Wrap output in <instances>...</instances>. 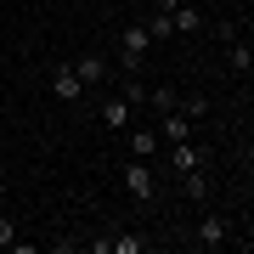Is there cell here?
I'll return each instance as SVG.
<instances>
[{
	"instance_id": "obj_1",
	"label": "cell",
	"mask_w": 254,
	"mask_h": 254,
	"mask_svg": "<svg viewBox=\"0 0 254 254\" xmlns=\"http://www.w3.org/2000/svg\"><path fill=\"white\" fill-rule=\"evenodd\" d=\"M147 57H153V40H147V23H125L119 28V63H125V73H136Z\"/></svg>"
},
{
	"instance_id": "obj_12",
	"label": "cell",
	"mask_w": 254,
	"mask_h": 254,
	"mask_svg": "<svg viewBox=\"0 0 254 254\" xmlns=\"http://www.w3.org/2000/svg\"><path fill=\"white\" fill-rule=\"evenodd\" d=\"M226 63H232V73H243V79H249V68H254V51H249V40H237V46L226 51Z\"/></svg>"
},
{
	"instance_id": "obj_2",
	"label": "cell",
	"mask_w": 254,
	"mask_h": 254,
	"mask_svg": "<svg viewBox=\"0 0 254 254\" xmlns=\"http://www.w3.org/2000/svg\"><path fill=\"white\" fill-rule=\"evenodd\" d=\"M125 192H130V198H141V203H153V198H158L153 158H130V164H125Z\"/></svg>"
},
{
	"instance_id": "obj_3",
	"label": "cell",
	"mask_w": 254,
	"mask_h": 254,
	"mask_svg": "<svg viewBox=\"0 0 254 254\" xmlns=\"http://www.w3.org/2000/svg\"><path fill=\"white\" fill-rule=\"evenodd\" d=\"M232 243V220L226 215H203L198 220V249H226Z\"/></svg>"
},
{
	"instance_id": "obj_9",
	"label": "cell",
	"mask_w": 254,
	"mask_h": 254,
	"mask_svg": "<svg viewBox=\"0 0 254 254\" xmlns=\"http://www.w3.org/2000/svg\"><path fill=\"white\" fill-rule=\"evenodd\" d=\"M175 102H181V96H175V85H147V102H141V108H153V113L164 119Z\"/></svg>"
},
{
	"instance_id": "obj_17",
	"label": "cell",
	"mask_w": 254,
	"mask_h": 254,
	"mask_svg": "<svg viewBox=\"0 0 254 254\" xmlns=\"http://www.w3.org/2000/svg\"><path fill=\"white\" fill-rule=\"evenodd\" d=\"M130 6H147V0H130Z\"/></svg>"
},
{
	"instance_id": "obj_7",
	"label": "cell",
	"mask_w": 254,
	"mask_h": 254,
	"mask_svg": "<svg viewBox=\"0 0 254 254\" xmlns=\"http://www.w3.org/2000/svg\"><path fill=\"white\" fill-rule=\"evenodd\" d=\"M130 113H136V108H130L125 96H108V102H102V125H108V130H130Z\"/></svg>"
},
{
	"instance_id": "obj_13",
	"label": "cell",
	"mask_w": 254,
	"mask_h": 254,
	"mask_svg": "<svg viewBox=\"0 0 254 254\" xmlns=\"http://www.w3.org/2000/svg\"><path fill=\"white\" fill-rule=\"evenodd\" d=\"M119 96H125L130 108H141V102H147V85L136 79V73H125V85H119Z\"/></svg>"
},
{
	"instance_id": "obj_8",
	"label": "cell",
	"mask_w": 254,
	"mask_h": 254,
	"mask_svg": "<svg viewBox=\"0 0 254 254\" xmlns=\"http://www.w3.org/2000/svg\"><path fill=\"white\" fill-rule=\"evenodd\" d=\"M170 164H175L181 175H192V170H203V153H198L192 141H170Z\"/></svg>"
},
{
	"instance_id": "obj_11",
	"label": "cell",
	"mask_w": 254,
	"mask_h": 254,
	"mask_svg": "<svg viewBox=\"0 0 254 254\" xmlns=\"http://www.w3.org/2000/svg\"><path fill=\"white\" fill-rule=\"evenodd\" d=\"M153 147H164L158 130H130V158H153Z\"/></svg>"
},
{
	"instance_id": "obj_4",
	"label": "cell",
	"mask_w": 254,
	"mask_h": 254,
	"mask_svg": "<svg viewBox=\"0 0 254 254\" xmlns=\"http://www.w3.org/2000/svg\"><path fill=\"white\" fill-rule=\"evenodd\" d=\"M51 91H57V102H79L85 96V79L73 73V63H63V68L51 73Z\"/></svg>"
},
{
	"instance_id": "obj_16",
	"label": "cell",
	"mask_w": 254,
	"mask_h": 254,
	"mask_svg": "<svg viewBox=\"0 0 254 254\" xmlns=\"http://www.w3.org/2000/svg\"><path fill=\"white\" fill-rule=\"evenodd\" d=\"M11 243H17V226H11L6 215H0V249H11Z\"/></svg>"
},
{
	"instance_id": "obj_15",
	"label": "cell",
	"mask_w": 254,
	"mask_h": 254,
	"mask_svg": "<svg viewBox=\"0 0 254 254\" xmlns=\"http://www.w3.org/2000/svg\"><path fill=\"white\" fill-rule=\"evenodd\" d=\"M175 108H181V113H187V119H192V125H198V119H203V113H209V102H198V96H192V102H175Z\"/></svg>"
},
{
	"instance_id": "obj_5",
	"label": "cell",
	"mask_w": 254,
	"mask_h": 254,
	"mask_svg": "<svg viewBox=\"0 0 254 254\" xmlns=\"http://www.w3.org/2000/svg\"><path fill=\"white\" fill-rule=\"evenodd\" d=\"M73 73H79V79H85V91H91V85L108 79V63H102L96 51H79V57H73Z\"/></svg>"
},
{
	"instance_id": "obj_6",
	"label": "cell",
	"mask_w": 254,
	"mask_h": 254,
	"mask_svg": "<svg viewBox=\"0 0 254 254\" xmlns=\"http://www.w3.org/2000/svg\"><path fill=\"white\" fill-rule=\"evenodd\" d=\"M158 141H192V119L181 108H170L164 113V130H158Z\"/></svg>"
},
{
	"instance_id": "obj_10",
	"label": "cell",
	"mask_w": 254,
	"mask_h": 254,
	"mask_svg": "<svg viewBox=\"0 0 254 254\" xmlns=\"http://www.w3.org/2000/svg\"><path fill=\"white\" fill-rule=\"evenodd\" d=\"M147 40H153V46H158V40H175V28H170V11H147Z\"/></svg>"
},
{
	"instance_id": "obj_14",
	"label": "cell",
	"mask_w": 254,
	"mask_h": 254,
	"mask_svg": "<svg viewBox=\"0 0 254 254\" xmlns=\"http://www.w3.org/2000/svg\"><path fill=\"white\" fill-rule=\"evenodd\" d=\"M141 249H147V237H136V232H125V237L108 243V254H141Z\"/></svg>"
}]
</instances>
